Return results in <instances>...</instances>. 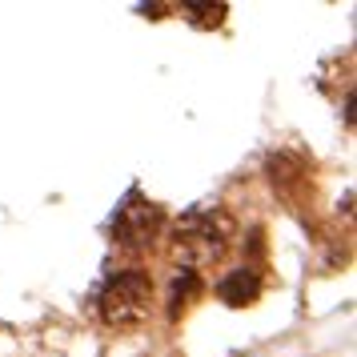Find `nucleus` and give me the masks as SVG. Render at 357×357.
Returning a JSON list of instances; mask_svg holds the SVG:
<instances>
[{
	"label": "nucleus",
	"mask_w": 357,
	"mask_h": 357,
	"mask_svg": "<svg viewBox=\"0 0 357 357\" xmlns=\"http://www.w3.org/2000/svg\"><path fill=\"white\" fill-rule=\"evenodd\" d=\"M149 305H153V281H149V273H141V269L116 273L97 297V313L109 325H116V329L145 321Z\"/></svg>",
	"instance_id": "1"
},
{
	"label": "nucleus",
	"mask_w": 357,
	"mask_h": 357,
	"mask_svg": "<svg viewBox=\"0 0 357 357\" xmlns=\"http://www.w3.org/2000/svg\"><path fill=\"white\" fill-rule=\"evenodd\" d=\"M233 221L221 213H193L177 225V253L189 261H217L229 249Z\"/></svg>",
	"instance_id": "2"
},
{
	"label": "nucleus",
	"mask_w": 357,
	"mask_h": 357,
	"mask_svg": "<svg viewBox=\"0 0 357 357\" xmlns=\"http://www.w3.org/2000/svg\"><path fill=\"white\" fill-rule=\"evenodd\" d=\"M157 225H161V213L153 205H132V209H121L116 217V241L125 249H141L145 241L157 237Z\"/></svg>",
	"instance_id": "3"
},
{
	"label": "nucleus",
	"mask_w": 357,
	"mask_h": 357,
	"mask_svg": "<svg viewBox=\"0 0 357 357\" xmlns=\"http://www.w3.org/2000/svg\"><path fill=\"white\" fill-rule=\"evenodd\" d=\"M261 289L257 273H249V269H237V273H229L221 285H217V293H221V301H229V305H245V301H253Z\"/></svg>",
	"instance_id": "4"
}]
</instances>
